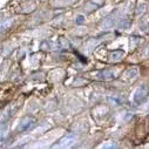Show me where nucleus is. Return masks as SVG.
<instances>
[{"instance_id":"nucleus-1","label":"nucleus","mask_w":149,"mask_h":149,"mask_svg":"<svg viewBox=\"0 0 149 149\" xmlns=\"http://www.w3.org/2000/svg\"><path fill=\"white\" fill-rule=\"evenodd\" d=\"M77 140H78V136L75 134H68V135L63 136L54 146V148H69V147H72L74 143L77 142Z\"/></svg>"},{"instance_id":"nucleus-2","label":"nucleus","mask_w":149,"mask_h":149,"mask_svg":"<svg viewBox=\"0 0 149 149\" xmlns=\"http://www.w3.org/2000/svg\"><path fill=\"white\" fill-rule=\"evenodd\" d=\"M147 95H148V89H147V87H146V86L139 87V88L136 89V92L134 93V96H133L134 102H135L136 104L142 103V102L147 99Z\"/></svg>"},{"instance_id":"nucleus-3","label":"nucleus","mask_w":149,"mask_h":149,"mask_svg":"<svg viewBox=\"0 0 149 149\" xmlns=\"http://www.w3.org/2000/svg\"><path fill=\"white\" fill-rule=\"evenodd\" d=\"M34 126H35L34 119H32V118H25V119H22V120L20 121V123L18 125L17 130H18V132H27V130L32 129Z\"/></svg>"},{"instance_id":"nucleus-4","label":"nucleus","mask_w":149,"mask_h":149,"mask_svg":"<svg viewBox=\"0 0 149 149\" xmlns=\"http://www.w3.org/2000/svg\"><path fill=\"white\" fill-rule=\"evenodd\" d=\"M93 75L95 79H99V80H104V81H108V80H113L115 78V74L111 72V70H108V69H104V70H99V72H95L93 73Z\"/></svg>"},{"instance_id":"nucleus-5","label":"nucleus","mask_w":149,"mask_h":149,"mask_svg":"<svg viewBox=\"0 0 149 149\" xmlns=\"http://www.w3.org/2000/svg\"><path fill=\"white\" fill-rule=\"evenodd\" d=\"M125 55V52L123 51H114L109 54V60L110 61H114V62H118L120 61Z\"/></svg>"},{"instance_id":"nucleus-6","label":"nucleus","mask_w":149,"mask_h":149,"mask_svg":"<svg viewBox=\"0 0 149 149\" xmlns=\"http://www.w3.org/2000/svg\"><path fill=\"white\" fill-rule=\"evenodd\" d=\"M137 73H139V70H137V68H130V69H128V70H126V73H125V77L127 78V79H134L136 75H137Z\"/></svg>"},{"instance_id":"nucleus-7","label":"nucleus","mask_w":149,"mask_h":149,"mask_svg":"<svg viewBox=\"0 0 149 149\" xmlns=\"http://www.w3.org/2000/svg\"><path fill=\"white\" fill-rule=\"evenodd\" d=\"M11 25H12V19H5V20H3L1 22H0V32L7 29Z\"/></svg>"},{"instance_id":"nucleus-8","label":"nucleus","mask_w":149,"mask_h":149,"mask_svg":"<svg viewBox=\"0 0 149 149\" xmlns=\"http://www.w3.org/2000/svg\"><path fill=\"white\" fill-rule=\"evenodd\" d=\"M75 1H77V0H56L55 5H58V6H66V5H72Z\"/></svg>"},{"instance_id":"nucleus-9","label":"nucleus","mask_w":149,"mask_h":149,"mask_svg":"<svg viewBox=\"0 0 149 149\" xmlns=\"http://www.w3.org/2000/svg\"><path fill=\"white\" fill-rule=\"evenodd\" d=\"M84 21H85V17H84V15H78L77 19H75V22H77L78 25L84 24Z\"/></svg>"}]
</instances>
